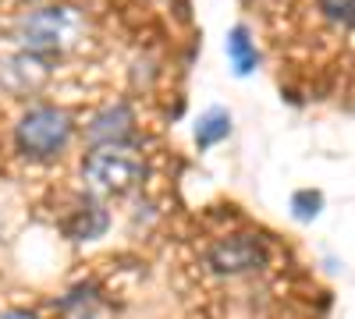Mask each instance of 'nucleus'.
<instances>
[{"mask_svg": "<svg viewBox=\"0 0 355 319\" xmlns=\"http://www.w3.org/2000/svg\"><path fill=\"white\" fill-rule=\"evenodd\" d=\"M85 36V18L68 8V4H50V8H40L33 15H25L15 28V39H18V50H28V53H43V57H61L68 53L71 46H78Z\"/></svg>", "mask_w": 355, "mask_h": 319, "instance_id": "nucleus-1", "label": "nucleus"}, {"mask_svg": "<svg viewBox=\"0 0 355 319\" xmlns=\"http://www.w3.org/2000/svg\"><path fill=\"white\" fill-rule=\"evenodd\" d=\"M71 135H75V121H71L68 110H61V107H33L15 125V146H18V153L25 160L50 163L68 149Z\"/></svg>", "mask_w": 355, "mask_h": 319, "instance_id": "nucleus-2", "label": "nucleus"}, {"mask_svg": "<svg viewBox=\"0 0 355 319\" xmlns=\"http://www.w3.org/2000/svg\"><path fill=\"white\" fill-rule=\"evenodd\" d=\"M142 160L132 146H93L82 160V178L96 195H128L142 181Z\"/></svg>", "mask_w": 355, "mask_h": 319, "instance_id": "nucleus-3", "label": "nucleus"}, {"mask_svg": "<svg viewBox=\"0 0 355 319\" xmlns=\"http://www.w3.org/2000/svg\"><path fill=\"white\" fill-rule=\"evenodd\" d=\"M270 252H266L263 238L256 235H231V238H220L206 263H210L214 273H224V277H239V273H252V270H263Z\"/></svg>", "mask_w": 355, "mask_h": 319, "instance_id": "nucleus-4", "label": "nucleus"}, {"mask_svg": "<svg viewBox=\"0 0 355 319\" xmlns=\"http://www.w3.org/2000/svg\"><path fill=\"white\" fill-rule=\"evenodd\" d=\"M46 82H50V57H43V53L18 50L15 57H8L0 64V85L15 96H33Z\"/></svg>", "mask_w": 355, "mask_h": 319, "instance_id": "nucleus-5", "label": "nucleus"}, {"mask_svg": "<svg viewBox=\"0 0 355 319\" xmlns=\"http://www.w3.org/2000/svg\"><path fill=\"white\" fill-rule=\"evenodd\" d=\"M93 146H132L135 142V113L128 103L103 107L85 128Z\"/></svg>", "mask_w": 355, "mask_h": 319, "instance_id": "nucleus-6", "label": "nucleus"}, {"mask_svg": "<svg viewBox=\"0 0 355 319\" xmlns=\"http://www.w3.org/2000/svg\"><path fill=\"white\" fill-rule=\"evenodd\" d=\"M107 224H110V217H107V210L100 206V202L96 199H82L78 206L71 210V217L64 220V235L75 238V241H93V238H100L107 230Z\"/></svg>", "mask_w": 355, "mask_h": 319, "instance_id": "nucleus-7", "label": "nucleus"}, {"mask_svg": "<svg viewBox=\"0 0 355 319\" xmlns=\"http://www.w3.org/2000/svg\"><path fill=\"white\" fill-rule=\"evenodd\" d=\"M57 309H61L64 319H110V305L103 302L96 287H75L61 298Z\"/></svg>", "mask_w": 355, "mask_h": 319, "instance_id": "nucleus-8", "label": "nucleus"}, {"mask_svg": "<svg viewBox=\"0 0 355 319\" xmlns=\"http://www.w3.org/2000/svg\"><path fill=\"white\" fill-rule=\"evenodd\" d=\"M224 50H227V61H231V68H234V75H239V78H245V75L256 71L259 50H256V43H252V36H249L245 25H234V28H231L227 39H224Z\"/></svg>", "mask_w": 355, "mask_h": 319, "instance_id": "nucleus-9", "label": "nucleus"}, {"mask_svg": "<svg viewBox=\"0 0 355 319\" xmlns=\"http://www.w3.org/2000/svg\"><path fill=\"white\" fill-rule=\"evenodd\" d=\"M227 135H231V113L214 107V110H206L199 118V125H196V146L210 149V146H217V142H224Z\"/></svg>", "mask_w": 355, "mask_h": 319, "instance_id": "nucleus-10", "label": "nucleus"}, {"mask_svg": "<svg viewBox=\"0 0 355 319\" xmlns=\"http://www.w3.org/2000/svg\"><path fill=\"white\" fill-rule=\"evenodd\" d=\"M320 210H323V195H320V192L306 188V192H295V195H291V213H295V220L309 224V220L320 217Z\"/></svg>", "mask_w": 355, "mask_h": 319, "instance_id": "nucleus-11", "label": "nucleus"}, {"mask_svg": "<svg viewBox=\"0 0 355 319\" xmlns=\"http://www.w3.org/2000/svg\"><path fill=\"white\" fill-rule=\"evenodd\" d=\"M320 11L338 25H352V0H320Z\"/></svg>", "mask_w": 355, "mask_h": 319, "instance_id": "nucleus-12", "label": "nucleus"}, {"mask_svg": "<svg viewBox=\"0 0 355 319\" xmlns=\"http://www.w3.org/2000/svg\"><path fill=\"white\" fill-rule=\"evenodd\" d=\"M4 319H40V316H36V312H28V309H11Z\"/></svg>", "mask_w": 355, "mask_h": 319, "instance_id": "nucleus-13", "label": "nucleus"}]
</instances>
